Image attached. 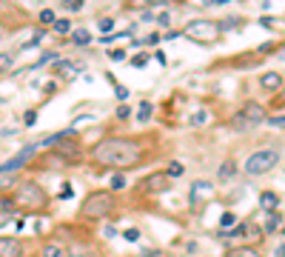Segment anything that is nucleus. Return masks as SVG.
Returning <instances> with one entry per match:
<instances>
[{
  "label": "nucleus",
  "instance_id": "nucleus-33",
  "mask_svg": "<svg viewBox=\"0 0 285 257\" xmlns=\"http://www.w3.org/2000/svg\"><path fill=\"white\" fill-rule=\"evenodd\" d=\"M205 120H208V112H197V115L191 117V123H194V126H203Z\"/></svg>",
  "mask_w": 285,
  "mask_h": 257
},
{
  "label": "nucleus",
  "instance_id": "nucleus-13",
  "mask_svg": "<svg viewBox=\"0 0 285 257\" xmlns=\"http://www.w3.org/2000/svg\"><path fill=\"white\" fill-rule=\"evenodd\" d=\"M276 206H279V197H276L274 192H262V195H259V209L265 214H274Z\"/></svg>",
  "mask_w": 285,
  "mask_h": 257
},
{
  "label": "nucleus",
  "instance_id": "nucleus-4",
  "mask_svg": "<svg viewBox=\"0 0 285 257\" xmlns=\"http://www.w3.org/2000/svg\"><path fill=\"white\" fill-rule=\"evenodd\" d=\"M265 120H268V115L259 103H245V106L231 117V129L234 132H254V129L262 126Z\"/></svg>",
  "mask_w": 285,
  "mask_h": 257
},
{
  "label": "nucleus",
  "instance_id": "nucleus-9",
  "mask_svg": "<svg viewBox=\"0 0 285 257\" xmlns=\"http://www.w3.org/2000/svg\"><path fill=\"white\" fill-rule=\"evenodd\" d=\"M208 195H211V183H208V180H194V183H191V192H188V203H191V209H197Z\"/></svg>",
  "mask_w": 285,
  "mask_h": 257
},
{
  "label": "nucleus",
  "instance_id": "nucleus-25",
  "mask_svg": "<svg viewBox=\"0 0 285 257\" xmlns=\"http://www.w3.org/2000/svg\"><path fill=\"white\" fill-rule=\"evenodd\" d=\"M120 189H125V178L123 175H111V192H120Z\"/></svg>",
  "mask_w": 285,
  "mask_h": 257
},
{
  "label": "nucleus",
  "instance_id": "nucleus-34",
  "mask_svg": "<svg viewBox=\"0 0 285 257\" xmlns=\"http://www.w3.org/2000/svg\"><path fill=\"white\" fill-rule=\"evenodd\" d=\"M71 195H74V189H71L69 183H66V186L60 189V197H63V200H71Z\"/></svg>",
  "mask_w": 285,
  "mask_h": 257
},
{
  "label": "nucleus",
  "instance_id": "nucleus-1",
  "mask_svg": "<svg viewBox=\"0 0 285 257\" xmlns=\"http://www.w3.org/2000/svg\"><path fill=\"white\" fill-rule=\"evenodd\" d=\"M140 143L131 137H106L91 149V160L100 166H114V168H128L140 163Z\"/></svg>",
  "mask_w": 285,
  "mask_h": 257
},
{
  "label": "nucleus",
  "instance_id": "nucleus-20",
  "mask_svg": "<svg viewBox=\"0 0 285 257\" xmlns=\"http://www.w3.org/2000/svg\"><path fill=\"white\" fill-rule=\"evenodd\" d=\"M54 32H57V35H69V32H74V29H71L69 20H57V23H54Z\"/></svg>",
  "mask_w": 285,
  "mask_h": 257
},
{
  "label": "nucleus",
  "instance_id": "nucleus-41",
  "mask_svg": "<svg viewBox=\"0 0 285 257\" xmlns=\"http://www.w3.org/2000/svg\"><path fill=\"white\" fill-rule=\"evenodd\" d=\"M276 60L285 63V46H279V49H276Z\"/></svg>",
  "mask_w": 285,
  "mask_h": 257
},
{
  "label": "nucleus",
  "instance_id": "nucleus-42",
  "mask_svg": "<svg viewBox=\"0 0 285 257\" xmlns=\"http://www.w3.org/2000/svg\"><path fill=\"white\" fill-rule=\"evenodd\" d=\"M66 69H71V63H66V60L57 63V71H66Z\"/></svg>",
  "mask_w": 285,
  "mask_h": 257
},
{
  "label": "nucleus",
  "instance_id": "nucleus-38",
  "mask_svg": "<svg viewBox=\"0 0 285 257\" xmlns=\"http://www.w3.org/2000/svg\"><path fill=\"white\" fill-rule=\"evenodd\" d=\"M259 23H262L265 29H274V26H276V20H274V18H259Z\"/></svg>",
  "mask_w": 285,
  "mask_h": 257
},
{
  "label": "nucleus",
  "instance_id": "nucleus-27",
  "mask_svg": "<svg viewBox=\"0 0 285 257\" xmlns=\"http://www.w3.org/2000/svg\"><path fill=\"white\" fill-rule=\"evenodd\" d=\"M265 123H268V126H274V129H285V115H274V117H268Z\"/></svg>",
  "mask_w": 285,
  "mask_h": 257
},
{
  "label": "nucleus",
  "instance_id": "nucleus-5",
  "mask_svg": "<svg viewBox=\"0 0 285 257\" xmlns=\"http://www.w3.org/2000/svg\"><path fill=\"white\" fill-rule=\"evenodd\" d=\"M183 35H186L188 40L200 43V46H211V43L220 40L223 29H220V23H214V20H191V23L183 29Z\"/></svg>",
  "mask_w": 285,
  "mask_h": 257
},
{
  "label": "nucleus",
  "instance_id": "nucleus-30",
  "mask_svg": "<svg viewBox=\"0 0 285 257\" xmlns=\"http://www.w3.org/2000/svg\"><path fill=\"white\" fill-rule=\"evenodd\" d=\"M111 29H114V20H111V18H103V20H100V32H103V35H108Z\"/></svg>",
  "mask_w": 285,
  "mask_h": 257
},
{
  "label": "nucleus",
  "instance_id": "nucleus-44",
  "mask_svg": "<svg viewBox=\"0 0 285 257\" xmlns=\"http://www.w3.org/2000/svg\"><path fill=\"white\" fill-rule=\"evenodd\" d=\"M282 234H285V229H282Z\"/></svg>",
  "mask_w": 285,
  "mask_h": 257
},
{
  "label": "nucleus",
  "instance_id": "nucleus-7",
  "mask_svg": "<svg viewBox=\"0 0 285 257\" xmlns=\"http://www.w3.org/2000/svg\"><path fill=\"white\" fill-rule=\"evenodd\" d=\"M143 192L146 195H163V192H169V175H163V172L149 175V178L143 180Z\"/></svg>",
  "mask_w": 285,
  "mask_h": 257
},
{
  "label": "nucleus",
  "instance_id": "nucleus-24",
  "mask_svg": "<svg viewBox=\"0 0 285 257\" xmlns=\"http://www.w3.org/2000/svg\"><path fill=\"white\" fill-rule=\"evenodd\" d=\"M234 223H237V217H234L231 212H223V217H220V226H223V229H231Z\"/></svg>",
  "mask_w": 285,
  "mask_h": 257
},
{
  "label": "nucleus",
  "instance_id": "nucleus-36",
  "mask_svg": "<svg viewBox=\"0 0 285 257\" xmlns=\"http://www.w3.org/2000/svg\"><path fill=\"white\" fill-rule=\"evenodd\" d=\"M26 126H35L37 123V112H26V120H23Z\"/></svg>",
  "mask_w": 285,
  "mask_h": 257
},
{
  "label": "nucleus",
  "instance_id": "nucleus-14",
  "mask_svg": "<svg viewBox=\"0 0 285 257\" xmlns=\"http://www.w3.org/2000/svg\"><path fill=\"white\" fill-rule=\"evenodd\" d=\"M225 257H262V254H259L257 248H251V246H237V248H228Z\"/></svg>",
  "mask_w": 285,
  "mask_h": 257
},
{
  "label": "nucleus",
  "instance_id": "nucleus-21",
  "mask_svg": "<svg viewBox=\"0 0 285 257\" xmlns=\"http://www.w3.org/2000/svg\"><path fill=\"white\" fill-rule=\"evenodd\" d=\"M279 229V214H268V220H265V231H276Z\"/></svg>",
  "mask_w": 285,
  "mask_h": 257
},
{
  "label": "nucleus",
  "instance_id": "nucleus-43",
  "mask_svg": "<svg viewBox=\"0 0 285 257\" xmlns=\"http://www.w3.org/2000/svg\"><path fill=\"white\" fill-rule=\"evenodd\" d=\"M279 254H285V246H282V248H279Z\"/></svg>",
  "mask_w": 285,
  "mask_h": 257
},
{
  "label": "nucleus",
  "instance_id": "nucleus-29",
  "mask_svg": "<svg viewBox=\"0 0 285 257\" xmlns=\"http://www.w3.org/2000/svg\"><path fill=\"white\" fill-rule=\"evenodd\" d=\"M63 6L69 12H80L83 9V0H63Z\"/></svg>",
  "mask_w": 285,
  "mask_h": 257
},
{
  "label": "nucleus",
  "instance_id": "nucleus-28",
  "mask_svg": "<svg viewBox=\"0 0 285 257\" xmlns=\"http://www.w3.org/2000/svg\"><path fill=\"white\" fill-rule=\"evenodd\" d=\"M108 60H114V63L125 60V52L123 49H108Z\"/></svg>",
  "mask_w": 285,
  "mask_h": 257
},
{
  "label": "nucleus",
  "instance_id": "nucleus-31",
  "mask_svg": "<svg viewBox=\"0 0 285 257\" xmlns=\"http://www.w3.org/2000/svg\"><path fill=\"white\" fill-rule=\"evenodd\" d=\"M123 237L128 240V243H137V240H140V231H137V229H125Z\"/></svg>",
  "mask_w": 285,
  "mask_h": 257
},
{
  "label": "nucleus",
  "instance_id": "nucleus-39",
  "mask_svg": "<svg viewBox=\"0 0 285 257\" xmlns=\"http://www.w3.org/2000/svg\"><path fill=\"white\" fill-rule=\"evenodd\" d=\"M157 23H160V26H169V15H166V12H160V15H157Z\"/></svg>",
  "mask_w": 285,
  "mask_h": 257
},
{
  "label": "nucleus",
  "instance_id": "nucleus-11",
  "mask_svg": "<svg viewBox=\"0 0 285 257\" xmlns=\"http://www.w3.org/2000/svg\"><path fill=\"white\" fill-rule=\"evenodd\" d=\"M0 257H23V243L18 237H0Z\"/></svg>",
  "mask_w": 285,
  "mask_h": 257
},
{
  "label": "nucleus",
  "instance_id": "nucleus-35",
  "mask_svg": "<svg viewBox=\"0 0 285 257\" xmlns=\"http://www.w3.org/2000/svg\"><path fill=\"white\" fill-rule=\"evenodd\" d=\"M134 66H140V69H143V66H146V63H149V54H137V57H134Z\"/></svg>",
  "mask_w": 285,
  "mask_h": 257
},
{
  "label": "nucleus",
  "instance_id": "nucleus-17",
  "mask_svg": "<svg viewBox=\"0 0 285 257\" xmlns=\"http://www.w3.org/2000/svg\"><path fill=\"white\" fill-rule=\"evenodd\" d=\"M15 66V52H3L0 54V71H12Z\"/></svg>",
  "mask_w": 285,
  "mask_h": 257
},
{
  "label": "nucleus",
  "instance_id": "nucleus-40",
  "mask_svg": "<svg viewBox=\"0 0 285 257\" xmlns=\"http://www.w3.org/2000/svg\"><path fill=\"white\" fill-rule=\"evenodd\" d=\"M154 60H157V63H160V66H163V63H166V54H163L160 49H157V52H154Z\"/></svg>",
  "mask_w": 285,
  "mask_h": 257
},
{
  "label": "nucleus",
  "instance_id": "nucleus-19",
  "mask_svg": "<svg viewBox=\"0 0 285 257\" xmlns=\"http://www.w3.org/2000/svg\"><path fill=\"white\" fill-rule=\"evenodd\" d=\"M43 257H66V251H63L60 246H54V243H49V246L43 248Z\"/></svg>",
  "mask_w": 285,
  "mask_h": 257
},
{
  "label": "nucleus",
  "instance_id": "nucleus-22",
  "mask_svg": "<svg viewBox=\"0 0 285 257\" xmlns=\"http://www.w3.org/2000/svg\"><path fill=\"white\" fill-rule=\"evenodd\" d=\"M52 60H57V52H46V54H40V60L35 63V69H40V66H46V63H52Z\"/></svg>",
  "mask_w": 285,
  "mask_h": 257
},
{
  "label": "nucleus",
  "instance_id": "nucleus-10",
  "mask_svg": "<svg viewBox=\"0 0 285 257\" xmlns=\"http://www.w3.org/2000/svg\"><path fill=\"white\" fill-rule=\"evenodd\" d=\"M54 149H57V157H63V160H71V166H74V163H80V146H77V140H60L57 143V146H54Z\"/></svg>",
  "mask_w": 285,
  "mask_h": 257
},
{
  "label": "nucleus",
  "instance_id": "nucleus-18",
  "mask_svg": "<svg viewBox=\"0 0 285 257\" xmlns=\"http://www.w3.org/2000/svg\"><path fill=\"white\" fill-rule=\"evenodd\" d=\"M149 117H152V103H149V100H143L140 109H137V120H149Z\"/></svg>",
  "mask_w": 285,
  "mask_h": 257
},
{
  "label": "nucleus",
  "instance_id": "nucleus-8",
  "mask_svg": "<svg viewBox=\"0 0 285 257\" xmlns=\"http://www.w3.org/2000/svg\"><path fill=\"white\" fill-rule=\"evenodd\" d=\"M35 149H37V146H26V149L20 151V154H15V157H12V160H6V163H0V175H9V172H15V168L26 166V163H29V157L35 154Z\"/></svg>",
  "mask_w": 285,
  "mask_h": 257
},
{
  "label": "nucleus",
  "instance_id": "nucleus-32",
  "mask_svg": "<svg viewBox=\"0 0 285 257\" xmlns=\"http://www.w3.org/2000/svg\"><path fill=\"white\" fill-rule=\"evenodd\" d=\"M114 92H117V100H120V103H125V100H128V89H125V86H120V83H117Z\"/></svg>",
  "mask_w": 285,
  "mask_h": 257
},
{
  "label": "nucleus",
  "instance_id": "nucleus-23",
  "mask_svg": "<svg viewBox=\"0 0 285 257\" xmlns=\"http://www.w3.org/2000/svg\"><path fill=\"white\" fill-rule=\"evenodd\" d=\"M40 23H43V26L52 23V26H54V23H57V20H54V12L52 9H43V12H40Z\"/></svg>",
  "mask_w": 285,
  "mask_h": 257
},
{
  "label": "nucleus",
  "instance_id": "nucleus-37",
  "mask_svg": "<svg viewBox=\"0 0 285 257\" xmlns=\"http://www.w3.org/2000/svg\"><path fill=\"white\" fill-rule=\"evenodd\" d=\"M128 115H131V109H128V106H120V109H117V117H120V120H125Z\"/></svg>",
  "mask_w": 285,
  "mask_h": 257
},
{
  "label": "nucleus",
  "instance_id": "nucleus-2",
  "mask_svg": "<svg viewBox=\"0 0 285 257\" xmlns=\"http://www.w3.org/2000/svg\"><path fill=\"white\" fill-rule=\"evenodd\" d=\"M114 209H117V203H114V195H111V192H91V195H86V200H83L80 214L86 220H106Z\"/></svg>",
  "mask_w": 285,
  "mask_h": 257
},
{
  "label": "nucleus",
  "instance_id": "nucleus-6",
  "mask_svg": "<svg viewBox=\"0 0 285 257\" xmlns=\"http://www.w3.org/2000/svg\"><path fill=\"white\" fill-rule=\"evenodd\" d=\"M276 163H279V154L271 151V149H262V151H254V154L245 160V172H248L251 178H257V175H268Z\"/></svg>",
  "mask_w": 285,
  "mask_h": 257
},
{
  "label": "nucleus",
  "instance_id": "nucleus-12",
  "mask_svg": "<svg viewBox=\"0 0 285 257\" xmlns=\"http://www.w3.org/2000/svg\"><path fill=\"white\" fill-rule=\"evenodd\" d=\"M259 86L268 92H276L282 86V74L279 71H265V74H259Z\"/></svg>",
  "mask_w": 285,
  "mask_h": 257
},
{
  "label": "nucleus",
  "instance_id": "nucleus-3",
  "mask_svg": "<svg viewBox=\"0 0 285 257\" xmlns=\"http://www.w3.org/2000/svg\"><path fill=\"white\" fill-rule=\"evenodd\" d=\"M15 203L23 206V209H35V212H40V209L49 206V195L43 192L40 183H35V180H23V183L15 186Z\"/></svg>",
  "mask_w": 285,
  "mask_h": 257
},
{
  "label": "nucleus",
  "instance_id": "nucleus-15",
  "mask_svg": "<svg viewBox=\"0 0 285 257\" xmlns=\"http://www.w3.org/2000/svg\"><path fill=\"white\" fill-rule=\"evenodd\" d=\"M71 43H74V46L91 43V32H89V29H74V32H71Z\"/></svg>",
  "mask_w": 285,
  "mask_h": 257
},
{
  "label": "nucleus",
  "instance_id": "nucleus-16",
  "mask_svg": "<svg viewBox=\"0 0 285 257\" xmlns=\"http://www.w3.org/2000/svg\"><path fill=\"white\" fill-rule=\"evenodd\" d=\"M237 175V163L234 160H225L223 166H220V180H228V178H234Z\"/></svg>",
  "mask_w": 285,
  "mask_h": 257
},
{
  "label": "nucleus",
  "instance_id": "nucleus-26",
  "mask_svg": "<svg viewBox=\"0 0 285 257\" xmlns=\"http://www.w3.org/2000/svg\"><path fill=\"white\" fill-rule=\"evenodd\" d=\"M183 172H186V168H183V163H177V160H174V163L169 166V172H166V175H169V178H180Z\"/></svg>",
  "mask_w": 285,
  "mask_h": 257
}]
</instances>
